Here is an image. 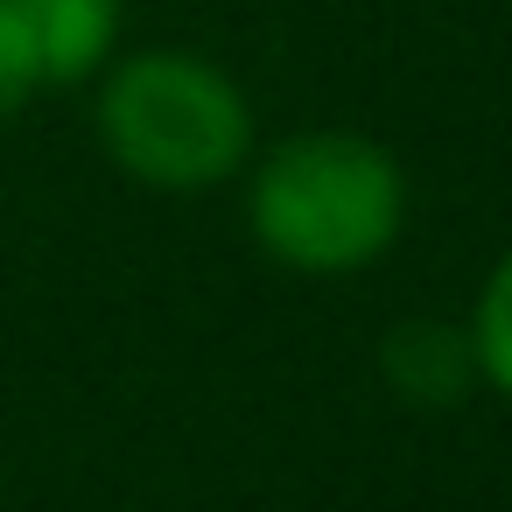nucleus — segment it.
I'll return each mask as SVG.
<instances>
[{"label":"nucleus","instance_id":"nucleus-6","mask_svg":"<svg viewBox=\"0 0 512 512\" xmlns=\"http://www.w3.org/2000/svg\"><path fill=\"white\" fill-rule=\"evenodd\" d=\"M36 92H43V50H36L29 0H0V127H8Z\"/></svg>","mask_w":512,"mask_h":512},{"label":"nucleus","instance_id":"nucleus-5","mask_svg":"<svg viewBox=\"0 0 512 512\" xmlns=\"http://www.w3.org/2000/svg\"><path fill=\"white\" fill-rule=\"evenodd\" d=\"M463 330H470V351H477V379L512 400V246L491 260Z\"/></svg>","mask_w":512,"mask_h":512},{"label":"nucleus","instance_id":"nucleus-3","mask_svg":"<svg viewBox=\"0 0 512 512\" xmlns=\"http://www.w3.org/2000/svg\"><path fill=\"white\" fill-rule=\"evenodd\" d=\"M379 372L386 386L407 400V407H456L470 386H477V351H470V330L463 323H400L386 344H379Z\"/></svg>","mask_w":512,"mask_h":512},{"label":"nucleus","instance_id":"nucleus-4","mask_svg":"<svg viewBox=\"0 0 512 512\" xmlns=\"http://www.w3.org/2000/svg\"><path fill=\"white\" fill-rule=\"evenodd\" d=\"M43 85H85L120 57V0H29Z\"/></svg>","mask_w":512,"mask_h":512},{"label":"nucleus","instance_id":"nucleus-1","mask_svg":"<svg viewBox=\"0 0 512 512\" xmlns=\"http://www.w3.org/2000/svg\"><path fill=\"white\" fill-rule=\"evenodd\" d=\"M253 246L309 281L365 274L407 232V169L351 127H309L246 162Z\"/></svg>","mask_w":512,"mask_h":512},{"label":"nucleus","instance_id":"nucleus-2","mask_svg":"<svg viewBox=\"0 0 512 512\" xmlns=\"http://www.w3.org/2000/svg\"><path fill=\"white\" fill-rule=\"evenodd\" d=\"M99 141L120 176L162 197H197L260 155L246 85L197 50H120L99 71Z\"/></svg>","mask_w":512,"mask_h":512}]
</instances>
